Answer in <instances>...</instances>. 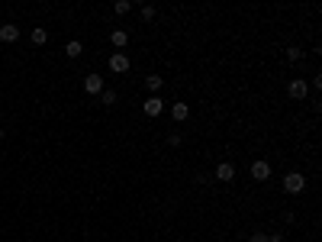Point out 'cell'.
<instances>
[{
  "label": "cell",
  "mask_w": 322,
  "mask_h": 242,
  "mask_svg": "<svg viewBox=\"0 0 322 242\" xmlns=\"http://www.w3.org/2000/svg\"><path fill=\"white\" fill-rule=\"evenodd\" d=\"M284 191H287V194H303V191H306V178H303V171L284 174Z\"/></svg>",
  "instance_id": "6da1fadb"
},
{
  "label": "cell",
  "mask_w": 322,
  "mask_h": 242,
  "mask_svg": "<svg viewBox=\"0 0 322 242\" xmlns=\"http://www.w3.org/2000/svg\"><path fill=\"white\" fill-rule=\"evenodd\" d=\"M129 55L126 52H113L110 55V71H113V74H126V71H129Z\"/></svg>",
  "instance_id": "7a4b0ae2"
},
{
  "label": "cell",
  "mask_w": 322,
  "mask_h": 242,
  "mask_svg": "<svg viewBox=\"0 0 322 242\" xmlns=\"http://www.w3.org/2000/svg\"><path fill=\"white\" fill-rule=\"evenodd\" d=\"M287 94L293 97V100H306V94H309V84L303 78H293L290 84H287Z\"/></svg>",
  "instance_id": "3957f363"
},
{
  "label": "cell",
  "mask_w": 322,
  "mask_h": 242,
  "mask_svg": "<svg viewBox=\"0 0 322 242\" xmlns=\"http://www.w3.org/2000/svg\"><path fill=\"white\" fill-rule=\"evenodd\" d=\"M142 110H145V117H161V113H164V100H161L158 94H152L145 103H142Z\"/></svg>",
  "instance_id": "277c9868"
},
{
  "label": "cell",
  "mask_w": 322,
  "mask_h": 242,
  "mask_svg": "<svg viewBox=\"0 0 322 242\" xmlns=\"http://www.w3.org/2000/svg\"><path fill=\"white\" fill-rule=\"evenodd\" d=\"M252 178H254V181H268V178H271V165L264 162V158L252 162Z\"/></svg>",
  "instance_id": "5b68a950"
},
{
  "label": "cell",
  "mask_w": 322,
  "mask_h": 242,
  "mask_svg": "<svg viewBox=\"0 0 322 242\" xmlns=\"http://www.w3.org/2000/svg\"><path fill=\"white\" fill-rule=\"evenodd\" d=\"M84 91H87V94H103V78H100L97 71L84 78Z\"/></svg>",
  "instance_id": "8992f818"
},
{
  "label": "cell",
  "mask_w": 322,
  "mask_h": 242,
  "mask_svg": "<svg viewBox=\"0 0 322 242\" xmlns=\"http://www.w3.org/2000/svg\"><path fill=\"white\" fill-rule=\"evenodd\" d=\"M20 39V26L16 23H3L0 26V42H16Z\"/></svg>",
  "instance_id": "52a82bcc"
},
{
  "label": "cell",
  "mask_w": 322,
  "mask_h": 242,
  "mask_svg": "<svg viewBox=\"0 0 322 242\" xmlns=\"http://www.w3.org/2000/svg\"><path fill=\"white\" fill-rule=\"evenodd\" d=\"M235 178V165L232 162H219L216 165V181H232Z\"/></svg>",
  "instance_id": "ba28073f"
},
{
  "label": "cell",
  "mask_w": 322,
  "mask_h": 242,
  "mask_svg": "<svg viewBox=\"0 0 322 242\" xmlns=\"http://www.w3.org/2000/svg\"><path fill=\"white\" fill-rule=\"evenodd\" d=\"M171 117H174V123H184V120L190 117V107H187V103H174V107H171Z\"/></svg>",
  "instance_id": "9c48e42d"
},
{
  "label": "cell",
  "mask_w": 322,
  "mask_h": 242,
  "mask_svg": "<svg viewBox=\"0 0 322 242\" xmlns=\"http://www.w3.org/2000/svg\"><path fill=\"white\" fill-rule=\"evenodd\" d=\"M110 42H113L116 48H126V42H129V32H126V29H113V32H110Z\"/></svg>",
  "instance_id": "30bf717a"
},
{
  "label": "cell",
  "mask_w": 322,
  "mask_h": 242,
  "mask_svg": "<svg viewBox=\"0 0 322 242\" xmlns=\"http://www.w3.org/2000/svg\"><path fill=\"white\" fill-rule=\"evenodd\" d=\"M29 39H32V46H46V42H48V32L42 29V26H36V29L29 32Z\"/></svg>",
  "instance_id": "8fae6325"
},
{
  "label": "cell",
  "mask_w": 322,
  "mask_h": 242,
  "mask_svg": "<svg viewBox=\"0 0 322 242\" xmlns=\"http://www.w3.org/2000/svg\"><path fill=\"white\" fill-rule=\"evenodd\" d=\"M145 84H148V91H152V94H158V91H161V84H164V78H158V74H148V78H145Z\"/></svg>",
  "instance_id": "7c38bea8"
},
{
  "label": "cell",
  "mask_w": 322,
  "mask_h": 242,
  "mask_svg": "<svg viewBox=\"0 0 322 242\" xmlns=\"http://www.w3.org/2000/svg\"><path fill=\"white\" fill-rule=\"evenodd\" d=\"M65 52H68V58H77V55L84 52V46H81V42H77V39H71L68 46H65Z\"/></svg>",
  "instance_id": "4fadbf2b"
},
{
  "label": "cell",
  "mask_w": 322,
  "mask_h": 242,
  "mask_svg": "<svg viewBox=\"0 0 322 242\" xmlns=\"http://www.w3.org/2000/svg\"><path fill=\"white\" fill-rule=\"evenodd\" d=\"M129 10H132V3H129V0H116V3H113V13H119V16H123V13H129Z\"/></svg>",
  "instance_id": "5bb4252c"
},
{
  "label": "cell",
  "mask_w": 322,
  "mask_h": 242,
  "mask_svg": "<svg viewBox=\"0 0 322 242\" xmlns=\"http://www.w3.org/2000/svg\"><path fill=\"white\" fill-rule=\"evenodd\" d=\"M100 100H103V107H113V103H116V91H107V87H103Z\"/></svg>",
  "instance_id": "9a60e30c"
},
{
  "label": "cell",
  "mask_w": 322,
  "mask_h": 242,
  "mask_svg": "<svg viewBox=\"0 0 322 242\" xmlns=\"http://www.w3.org/2000/svg\"><path fill=\"white\" fill-rule=\"evenodd\" d=\"M287 58H290V62H299V58H303V48H299V46H290V48H287Z\"/></svg>",
  "instance_id": "2e32d148"
},
{
  "label": "cell",
  "mask_w": 322,
  "mask_h": 242,
  "mask_svg": "<svg viewBox=\"0 0 322 242\" xmlns=\"http://www.w3.org/2000/svg\"><path fill=\"white\" fill-rule=\"evenodd\" d=\"M142 20H155V7H142Z\"/></svg>",
  "instance_id": "e0dca14e"
},
{
  "label": "cell",
  "mask_w": 322,
  "mask_h": 242,
  "mask_svg": "<svg viewBox=\"0 0 322 242\" xmlns=\"http://www.w3.org/2000/svg\"><path fill=\"white\" fill-rule=\"evenodd\" d=\"M168 142H171V145L177 148V145H181V142H184V139H181V133H171V136H168Z\"/></svg>",
  "instance_id": "ac0fdd59"
},
{
  "label": "cell",
  "mask_w": 322,
  "mask_h": 242,
  "mask_svg": "<svg viewBox=\"0 0 322 242\" xmlns=\"http://www.w3.org/2000/svg\"><path fill=\"white\" fill-rule=\"evenodd\" d=\"M248 242H268V233H252V239Z\"/></svg>",
  "instance_id": "d6986e66"
},
{
  "label": "cell",
  "mask_w": 322,
  "mask_h": 242,
  "mask_svg": "<svg viewBox=\"0 0 322 242\" xmlns=\"http://www.w3.org/2000/svg\"><path fill=\"white\" fill-rule=\"evenodd\" d=\"M268 242H284V236H280V233H268Z\"/></svg>",
  "instance_id": "ffe728a7"
},
{
  "label": "cell",
  "mask_w": 322,
  "mask_h": 242,
  "mask_svg": "<svg viewBox=\"0 0 322 242\" xmlns=\"http://www.w3.org/2000/svg\"><path fill=\"white\" fill-rule=\"evenodd\" d=\"M0 139H3V129H0Z\"/></svg>",
  "instance_id": "44dd1931"
}]
</instances>
